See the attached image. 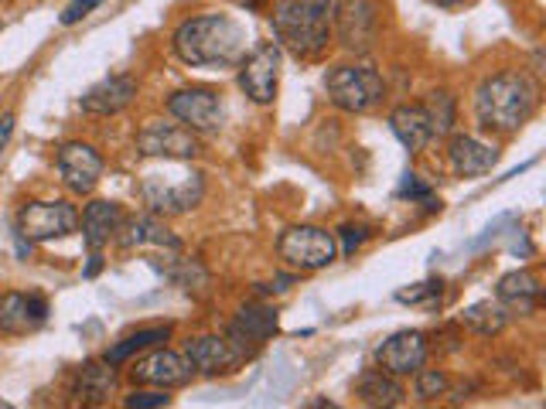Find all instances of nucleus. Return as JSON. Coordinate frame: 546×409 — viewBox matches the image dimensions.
<instances>
[{"instance_id": "nucleus-1", "label": "nucleus", "mask_w": 546, "mask_h": 409, "mask_svg": "<svg viewBox=\"0 0 546 409\" xmlns=\"http://www.w3.org/2000/svg\"><path fill=\"white\" fill-rule=\"evenodd\" d=\"M171 48L195 69H233L246 55V31L226 14H202L178 24Z\"/></svg>"}, {"instance_id": "nucleus-2", "label": "nucleus", "mask_w": 546, "mask_h": 409, "mask_svg": "<svg viewBox=\"0 0 546 409\" xmlns=\"http://www.w3.org/2000/svg\"><path fill=\"white\" fill-rule=\"evenodd\" d=\"M540 103V86L526 72H499L475 93V116L482 130L516 133Z\"/></svg>"}, {"instance_id": "nucleus-3", "label": "nucleus", "mask_w": 546, "mask_h": 409, "mask_svg": "<svg viewBox=\"0 0 546 409\" xmlns=\"http://www.w3.org/2000/svg\"><path fill=\"white\" fill-rule=\"evenodd\" d=\"M338 0H280L273 11L277 45L297 58H318L332 38V18Z\"/></svg>"}, {"instance_id": "nucleus-4", "label": "nucleus", "mask_w": 546, "mask_h": 409, "mask_svg": "<svg viewBox=\"0 0 546 409\" xmlns=\"http://www.w3.org/2000/svg\"><path fill=\"white\" fill-rule=\"evenodd\" d=\"M140 195L144 202L154 208V212L164 215H181V212H192V208L202 202L205 195V181L202 171L195 168H168L164 171H147L140 178Z\"/></svg>"}, {"instance_id": "nucleus-5", "label": "nucleus", "mask_w": 546, "mask_h": 409, "mask_svg": "<svg viewBox=\"0 0 546 409\" xmlns=\"http://www.w3.org/2000/svg\"><path fill=\"white\" fill-rule=\"evenodd\" d=\"M325 89L328 99L345 113H369L383 103L386 96V82L383 75L369 65H335L325 75Z\"/></svg>"}, {"instance_id": "nucleus-6", "label": "nucleus", "mask_w": 546, "mask_h": 409, "mask_svg": "<svg viewBox=\"0 0 546 409\" xmlns=\"http://www.w3.org/2000/svg\"><path fill=\"white\" fill-rule=\"evenodd\" d=\"M277 256L291 266V270H301V273L325 270L338 256L335 232L321 229V225H291V229L277 239Z\"/></svg>"}, {"instance_id": "nucleus-7", "label": "nucleus", "mask_w": 546, "mask_h": 409, "mask_svg": "<svg viewBox=\"0 0 546 409\" xmlns=\"http://www.w3.org/2000/svg\"><path fill=\"white\" fill-rule=\"evenodd\" d=\"M79 229V212L69 202H28L18 212V225L14 232L28 242H48L72 236Z\"/></svg>"}, {"instance_id": "nucleus-8", "label": "nucleus", "mask_w": 546, "mask_h": 409, "mask_svg": "<svg viewBox=\"0 0 546 409\" xmlns=\"http://www.w3.org/2000/svg\"><path fill=\"white\" fill-rule=\"evenodd\" d=\"M335 28L342 48L355 55H369L379 41V7L376 0H345L335 7Z\"/></svg>"}, {"instance_id": "nucleus-9", "label": "nucleus", "mask_w": 546, "mask_h": 409, "mask_svg": "<svg viewBox=\"0 0 546 409\" xmlns=\"http://www.w3.org/2000/svg\"><path fill=\"white\" fill-rule=\"evenodd\" d=\"M137 150L144 157H164V161H192L202 154V144L188 127L164 120H147L137 133Z\"/></svg>"}, {"instance_id": "nucleus-10", "label": "nucleus", "mask_w": 546, "mask_h": 409, "mask_svg": "<svg viewBox=\"0 0 546 409\" xmlns=\"http://www.w3.org/2000/svg\"><path fill=\"white\" fill-rule=\"evenodd\" d=\"M239 86L243 93L253 99V103L267 106L277 96L280 86V45L277 41H267L260 45L250 58L239 62Z\"/></svg>"}, {"instance_id": "nucleus-11", "label": "nucleus", "mask_w": 546, "mask_h": 409, "mask_svg": "<svg viewBox=\"0 0 546 409\" xmlns=\"http://www.w3.org/2000/svg\"><path fill=\"white\" fill-rule=\"evenodd\" d=\"M168 110L192 133H219L222 123H226L222 99L212 89H181L168 99Z\"/></svg>"}, {"instance_id": "nucleus-12", "label": "nucleus", "mask_w": 546, "mask_h": 409, "mask_svg": "<svg viewBox=\"0 0 546 409\" xmlns=\"http://www.w3.org/2000/svg\"><path fill=\"white\" fill-rule=\"evenodd\" d=\"M277 335V311L273 307H260V304H246L239 307L236 321L229 324V341H233V348L239 352V358H253L260 352V345L267 338Z\"/></svg>"}, {"instance_id": "nucleus-13", "label": "nucleus", "mask_w": 546, "mask_h": 409, "mask_svg": "<svg viewBox=\"0 0 546 409\" xmlns=\"http://www.w3.org/2000/svg\"><path fill=\"white\" fill-rule=\"evenodd\" d=\"M376 362L390 375H413L427 362V338L420 331H396L376 348Z\"/></svg>"}, {"instance_id": "nucleus-14", "label": "nucleus", "mask_w": 546, "mask_h": 409, "mask_svg": "<svg viewBox=\"0 0 546 409\" xmlns=\"http://www.w3.org/2000/svg\"><path fill=\"white\" fill-rule=\"evenodd\" d=\"M59 174L69 191L89 195V191L99 185V178H103V157H99L89 144L72 140V144H65L59 150Z\"/></svg>"}, {"instance_id": "nucleus-15", "label": "nucleus", "mask_w": 546, "mask_h": 409, "mask_svg": "<svg viewBox=\"0 0 546 409\" xmlns=\"http://www.w3.org/2000/svg\"><path fill=\"white\" fill-rule=\"evenodd\" d=\"M48 321V304L35 294H4L0 297V331L4 335H35Z\"/></svg>"}, {"instance_id": "nucleus-16", "label": "nucleus", "mask_w": 546, "mask_h": 409, "mask_svg": "<svg viewBox=\"0 0 546 409\" xmlns=\"http://www.w3.org/2000/svg\"><path fill=\"white\" fill-rule=\"evenodd\" d=\"M192 365H188L185 355L178 352H168V348H157L147 358H140L134 365V379L137 382H147V386H161V389H175V386H185L192 379Z\"/></svg>"}, {"instance_id": "nucleus-17", "label": "nucleus", "mask_w": 546, "mask_h": 409, "mask_svg": "<svg viewBox=\"0 0 546 409\" xmlns=\"http://www.w3.org/2000/svg\"><path fill=\"white\" fill-rule=\"evenodd\" d=\"M137 96V82L130 75H110V79L96 82L93 89H86V96L79 99V110L89 116H117L127 110Z\"/></svg>"}, {"instance_id": "nucleus-18", "label": "nucleus", "mask_w": 546, "mask_h": 409, "mask_svg": "<svg viewBox=\"0 0 546 409\" xmlns=\"http://www.w3.org/2000/svg\"><path fill=\"white\" fill-rule=\"evenodd\" d=\"M185 358H188V365L202 375H226V372H233L236 365H243V358H239V352L233 348V341L219 338V335L188 341Z\"/></svg>"}, {"instance_id": "nucleus-19", "label": "nucleus", "mask_w": 546, "mask_h": 409, "mask_svg": "<svg viewBox=\"0 0 546 409\" xmlns=\"http://www.w3.org/2000/svg\"><path fill=\"white\" fill-rule=\"evenodd\" d=\"M117 242L123 249H168V253H181V239L168 229L157 215H140V219H130L120 225Z\"/></svg>"}, {"instance_id": "nucleus-20", "label": "nucleus", "mask_w": 546, "mask_h": 409, "mask_svg": "<svg viewBox=\"0 0 546 409\" xmlns=\"http://www.w3.org/2000/svg\"><path fill=\"white\" fill-rule=\"evenodd\" d=\"M448 161L458 178H482V174L495 168L499 154H495V147L482 144V140L468 137V133H458L448 144Z\"/></svg>"}, {"instance_id": "nucleus-21", "label": "nucleus", "mask_w": 546, "mask_h": 409, "mask_svg": "<svg viewBox=\"0 0 546 409\" xmlns=\"http://www.w3.org/2000/svg\"><path fill=\"white\" fill-rule=\"evenodd\" d=\"M120 225H123V208L117 202H93L82 212V239H86V246L93 253H99L106 242L117 239Z\"/></svg>"}, {"instance_id": "nucleus-22", "label": "nucleus", "mask_w": 546, "mask_h": 409, "mask_svg": "<svg viewBox=\"0 0 546 409\" xmlns=\"http://www.w3.org/2000/svg\"><path fill=\"white\" fill-rule=\"evenodd\" d=\"M495 294H499L502 304H509L512 311L519 314H529L536 304H540V277H536L533 270H512L506 277L499 280V287H495Z\"/></svg>"}, {"instance_id": "nucleus-23", "label": "nucleus", "mask_w": 546, "mask_h": 409, "mask_svg": "<svg viewBox=\"0 0 546 409\" xmlns=\"http://www.w3.org/2000/svg\"><path fill=\"white\" fill-rule=\"evenodd\" d=\"M390 127L396 133V140H400L410 154L424 150L430 140H434V130H430V120H427L424 106H400V110H393L390 113Z\"/></svg>"}, {"instance_id": "nucleus-24", "label": "nucleus", "mask_w": 546, "mask_h": 409, "mask_svg": "<svg viewBox=\"0 0 546 409\" xmlns=\"http://www.w3.org/2000/svg\"><path fill=\"white\" fill-rule=\"evenodd\" d=\"M113 389H117V372L110 369V362H86L72 379V392L82 403H106Z\"/></svg>"}, {"instance_id": "nucleus-25", "label": "nucleus", "mask_w": 546, "mask_h": 409, "mask_svg": "<svg viewBox=\"0 0 546 409\" xmlns=\"http://www.w3.org/2000/svg\"><path fill=\"white\" fill-rule=\"evenodd\" d=\"M355 396L366 406H403L407 392L396 382V375L383 372V369H369L362 372V379L355 382Z\"/></svg>"}, {"instance_id": "nucleus-26", "label": "nucleus", "mask_w": 546, "mask_h": 409, "mask_svg": "<svg viewBox=\"0 0 546 409\" xmlns=\"http://www.w3.org/2000/svg\"><path fill=\"white\" fill-rule=\"evenodd\" d=\"M168 338H171V328H147V331H137V335H127L123 341H117L113 348H106L103 362L123 365V362H130L134 355L147 352V348H157L161 341H168Z\"/></svg>"}, {"instance_id": "nucleus-27", "label": "nucleus", "mask_w": 546, "mask_h": 409, "mask_svg": "<svg viewBox=\"0 0 546 409\" xmlns=\"http://www.w3.org/2000/svg\"><path fill=\"white\" fill-rule=\"evenodd\" d=\"M461 321H465L471 331H478V335L492 338V335H499V331L509 324V311L502 304H492V300H485V304L468 307V311L461 314Z\"/></svg>"}, {"instance_id": "nucleus-28", "label": "nucleus", "mask_w": 546, "mask_h": 409, "mask_svg": "<svg viewBox=\"0 0 546 409\" xmlns=\"http://www.w3.org/2000/svg\"><path fill=\"white\" fill-rule=\"evenodd\" d=\"M424 113L430 120L434 137H448V133L454 130V120H458V106H454V96L448 93V89H434L424 103Z\"/></svg>"}, {"instance_id": "nucleus-29", "label": "nucleus", "mask_w": 546, "mask_h": 409, "mask_svg": "<svg viewBox=\"0 0 546 409\" xmlns=\"http://www.w3.org/2000/svg\"><path fill=\"white\" fill-rule=\"evenodd\" d=\"M168 277L185 290H205V287H209V273H205L195 260H178L175 266H168Z\"/></svg>"}, {"instance_id": "nucleus-30", "label": "nucleus", "mask_w": 546, "mask_h": 409, "mask_svg": "<svg viewBox=\"0 0 546 409\" xmlns=\"http://www.w3.org/2000/svg\"><path fill=\"white\" fill-rule=\"evenodd\" d=\"M441 294H444V283L441 280H427V283H417V287H410V290H400L396 300H400V304L437 307V304H441Z\"/></svg>"}, {"instance_id": "nucleus-31", "label": "nucleus", "mask_w": 546, "mask_h": 409, "mask_svg": "<svg viewBox=\"0 0 546 409\" xmlns=\"http://www.w3.org/2000/svg\"><path fill=\"white\" fill-rule=\"evenodd\" d=\"M417 396L420 399H437V396H444V392H448V375L444 372H437V369H424V365H420L417 372Z\"/></svg>"}, {"instance_id": "nucleus-32", "label": "nucleus", "mask_w": 546, "mask_h": 409, "mask_svg": "<svg viewBox=\"0 0 546 409\" xmlns=\"http://www.w3.org/2000/svg\"><path fill=\"white\" fill-rule=\"evenodd\" d=\"M396 198H410V202H424L430 212L434 208H441V202H434V195H430V188L424 185V181L417 178V174H403V181H400V188H396Z\"/></svg>"}, {"instance_id": "nucleus-33", "label": "nucleus", "mask_w": 546, "mask_h": 409, "mask_svg": "<svg viewBox=\"0 0 546 409\" xmlns=\"http://www.w3.org/2000/svg\"><path fill=\"white\" fill-rule=\"evenodd\" d=\"M130 409H157V406H171L168 392H134V396L123 399Z\"/></svg>"}, {"instance_id": "nucleus-34", "label": "nucleus", "mask_w": 546, "mask_h": 409, "mask_svg": "<svg viewBox=\"0 0 546 409\" xmlns=\"http://www.w3.org/2000/svg\"><path fill=\"white\" fill-rule=\"evenodd\" d=\"M338 236H342V253L345 256H355V249L362 246V239L369 236L366 232V225H342V229H338Z\"/></svg>"}, {"instance_id": "nucleus-35", "label": "nucleus", "mask_w": 546, "mask_h": 409, "mask_svg": "<svg viewBox=\"0 0 546 409\" xmlns=\"http://www.w3.org/2000/svg\"><path fill=\"white\" fill-rule=\"evenodd\" d=\"M99 4H103V0H72V4L62 11V24L65 28H69V24H79L89 11H96Z\"/></svg>"}, {"instance_id": "nucleus-36", "label": "nucleus", "mask_w": 546, "mask_h": 409, "mask_svg": "<svg viewBox=\"0 0 546 409\" xmlns=\"http://www.w3.org/2000/svg\"><path fill=\"white\" fill-rule=\"evenodd\" d=\"M11 133H14V113H0V154H4Z\"/></svg>"}, {"instance_id": "nucleus-37", "label": "nucleus", "mask_w": 546, "mask_h": 409, "mask_svg": "<svg viewBox=\"0 0 546 409\" xmlns=\"http://www.w3.org/2000/svg\"><path fill=\"white\" fill-rule=\"evenodd\" d=\"M99 266H103V256L93 253V263L86 266V277H96V273H99Z\"/></svg>"}, {"instance_id": "nucleus-38", "label": "nucleus", "mask_w": 546, "mask_h": 409, "mask_svg": "<svg viewBox=\"0 0 546 409\" xmlns=\"http://www.w3.org/2000/svg\"><path fill=\"white\" fill-rule=\"evenodd\" d=\"M430 4H437V7H458V4H465V0H430Z\"/></svg>"}, {"instance_id": "nucleus-39", "label": "nucleus", "mask_w": 546, "mask_h": 409, "mask_svg": "<svg viewBox=\"0 0 546 409\" xmlns=\"http://www.w3.org/2000/svg\"><path fill=\"white\" fill-rule=\"evenodd\" d=\"M4 406H7V403H4V399H0V409H4Z\"/></svg>"}]
</instances>
